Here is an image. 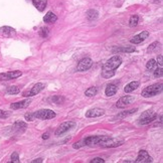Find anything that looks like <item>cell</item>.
<instances>
[{
	"instance_id": "6da1fadb",
	"label": "cell",
	"mask_w": 163,
	"mask_h": 163,
	"mask_svg": "<svg viewBox=\"0 0 163 163\" xmlns=\"http://www.w3.org/2000/svg\"><path fill=\"white\" fill-rule=\"evenodd\" d=\"M122 64V60L118 55H114L110 60H108L103 66L102 69V77L105 79H110L115 76V71Z\"/></svg>"
},
{
	"instance_id": "7a4b0ae2",
	"label": "cell",
	"mask_w": 163,
	"mask_h": 163,
	"mask_svg": "<svg viewBox=\"0 0 163 163\" xmlns=\"http://www.w3.org/2000/svg\"><path fill=\"white\" fill-rule=\"evenodd\" d=\"M124 144V141L123 140H119L116 138H110L108 136H102V138L98 143V145L101 146L103 148H114V147H118V146H121Z\"/></svg>"
},
{
	"instance_id": "3957f363",
	"label": "cell",
	"mask_w": 163,
	"mask_h": 163,
	"mask_svg": "<svg viewBox=\"0 0 163 163\" xmlns=\"http://www.w3.org/2000/svg\"><path fill=\"white\" fill-rule=\"evenodd\" d=\"M162 92V84H154V85L148 86L142 91V96L144 98H151Z\"/></svg>"
},
{
	"instance_id": "277c9868",
	"label": "cell",
	"mask_w": 163,
	"mask_h": 163,
	"mask_svg": "<svg viewBox=\"0 0 163 163\" xmlns=\"http://www.w3.org/2000/svg\"><path fill=\"white\" fill-rule=\"evenodd\" d=\"M156 118H157V114L155 112L152 110H147L144 113H142L141 116L139 117V124L140 125L150 124L154 120H156Z\"/></svg>"
},
{
	"instance_id": "5b68a950",
	"label": "cell",
	"mask_w": 163,
	"mask_h": 163,
	"mask_svg": "<svg viewBox=\"0 0 163 163\" xmlns=\"http://www.w3.org/2000/svg\"><path fill=\"white\" fill-rule=\"evenodd\" d=\"M33 115H34V119L40 120H49L55 117V113L49 109H41V110L33 112Z\"/></svg>"
},
{
	"instance_id": "8992f818",
	"label": "cell",
	"mask_w": 163,
	"mask_h": 163,
	"mask_svg": "<svg viewBox=\"0 0 163 163\" xmlns=\"http://www.w3.org/2000/svg\"><path fill=\"white\" fill-rule=\"evenodd\" d=\"M75 126H76V123L73 122V121L64 122L61 125H60V127L57 129V131H55V135H57V136H61V135L64 134L66 132L70 131L71 129L74 128Z\"/></svg>"
},
{
	"instance_id": "52a82bcc",
	"label": "cell",
	"mask_w": 163,
	"mask_h": 163,
	"mask_svg": "<svg viewBox=\"0 0 163 163\" xmlns=\"http://www.w3.org/2000/svg\"><path fill=\"white\" fill-rule=\"evenodd\" d=\"M92 66H93V61L91 58H83V60L78 64L77 70L79 72H86L91 69Z\"/></svg>"
},
{
	"instance_id": "ba28073f",
	"label": "cell",
	"mask_w": 163,
	"mask_h": 163,
	"mask_svg": "<svg viewBox=\"0 0 163 163\" xmlns=\"http://www.w3.org/2000/svg\"><path fill=\"white\" fill-rule=\"evenodd\" d=\"M134 101H135V98L133 96H124V97L120 98L119 101H118L116 104V106H117V108L123 109V108H126V107L129 105H131Z\"/></svg>"
},
{
	"instance_id": "9c48e42d",
	"label": "cell",
	"mask_w": 163,
	"mask_h": 163,
	"mask_svg": "<svg viewBox=\"0 0 163 163\" xmlns=\"http://www.w3.org/2000/svg\"><path fill=\"white\" fill-rule=\"evenodd\" d=\"M44 87H46V85H44V84H43V83L35 84V85L31 88V90H30V91L24 93L23 96L24 97H32V96H35V95H37L38 93H40L41 91H43V90L44 89Z\"/></svg>"
},
{
	"instance_id": "30bf717a",
	"label": "cell",
	"mask_w": 163,
	"mask_h": 163,
	"mask_svg": "<svg viewBox=\"0 0 163 163\" xmlns=\"http://www.w3.org/2000/svg\"><path fill=\"white\" fill-rule=\"evenodd\" d=\"M22 75L20 71H13V72H7L0 74V81H10L13 79L19 78Z\"/></svg>"
},
{
	"instance_id": "8fae6325",
	"label": "cell",
	"mask_w": 163,
	"mask_h": 163,
	"mask_svg": "<svg viewBox=\"0 0 163 163\" xmlns=\"http://www.w3.org/2000/svg\"><path fill=\"white\" fill-rule=\"evenodd\" d=\"M152 157L149 155V153L146 150H141L138 154V157L135 160V162L137 163H150L152 162Z\"/></svg>"
},
{
	"instance_id": "7c38bea8",
	"label": "cell",
	"mask_w": 163,
	"mask_h": 163,
	"mask_svg": "<svg viewBox=\"0 0 163 163\" xmlns=\"http://www.w3.org/2000/svg\"><path fill=\"white\" fill-rule=\"evenodd\" d=\"M31 103V100L30 99H26L23 101H19V102L13 103L10 105V108L13 109V110H19V109H24L27 108L29 106V104Z\"/></svg>"
},
{
	"instance_id": "4fadbf2b",
	"label": "cell",
	"mask_w": 163,
	"mask_h": 163,
	"mask_svg": "<svg viewBox=\"0 0 163 163\" xmlns=\"http://www.w3.org/2000/svg\"><path fill=\"white\" fill-rule=\"evenodd\" d=\"M105 114V111L103 109L100 108H94V109H90L89 111H87L86 113V117L87 118H97V117H101Z\"/></svg>"
},
{
	"instance_id": "5bb4252c",
	"label": "cell",
	"mask_w": 163,
	"mask_h": 163,
	"mask_svg": "<svg viewBox=\"0 0 163 163\" xmlns=\"http://www.w3.org/2000/svg\"><path fill=\"white\" fill-rule=\"evenodd\" d=\"M148 36H149V31H142L141 33H139V34L135 35L134 37L131 39V43L134 44H139L141 43L142 41H144Z\"/></svg>"
},
{
	"instance_id": "9a60e30c",
	"label": "cell",
	"mask_w": 163,
	"mask_h": 163,
	"mask_svg": "<svg viewBox=\"0 0 163 163\" xmlns=\"http://www.w3.org/2000/svg\"><path fill=\"white\" fill-rule=\"evenodd\" d=\"M26 128H27L26 123L22 122V121H17V122H15L14 124H13L12 131L16 132V133H22V132L26 130Z\"/></svg>"
},
{
	"instance_id": "2e32d148",
	"label": "cell",
	"mask_w": 163,
	"mask_h": 163,
	"mask_svg": "<svg viewBox=\"0 0 163 163\" xmlns=\"http://www.w3.org/2000/svg\"><path fill=\"white\" fill-rule=\"evenodd\" d=\"M102 138V136H90L87 137V138L84 139V142H85V146H94V145H98V143Z\"/></svg>"
},
{
	"instance_id": "e0dca14e",
	"label": "cell",
	"mask_w": 163,
	"mask_h": 163,
	"mask_svg": "<svg viewBox=\"0 0 163 163\" xmlns=\"http://www.w3.org/2000/svg\"><path fill=\"white\" fill-rule=\"evenodd\" d=\"M117 91H118V88L116 85H114V84H109L105 90V94L107 97H112L116 94Z\"/></svg>"
},
{
	"instance_id": "ac0fdd59",
	"label": "cell",
	"mask_w": 163,
	"mask_h": 163,
	"mask_svg": "<svg viewBox=\"0 0 163 163\" xmlns=\"http://www.w3.org/2000/svg\"><path fill=\"white\" fill-rule=\"evenodd\" d=\"M32 4L38 11H43L47 4V0H32Z\"/></svg>"
},
{
	"instance_id": "d6986e66",
	"label": "cell",
	"mask_w": 163,
	"mask_h": 163,
	"mask_svg": "<svg viewBox=\"0 0 163 163\" xmlns=\"http://www.w3.org/2000/svg\"><path fill=\"white\" fill-rule=\"evenodd\" d=\"M57 20H58V16L53 12H52V11H49L46 14V16L43 17V21L46 23H53V22H55Z\"/></svg>"
},
{
	"instance_id": "ffe728a7",
	"label": "cell",
	"mask_w": 163,
	"mask_h": 163,
	"mask_svg": "<svg viewBox=\"0 0 163 163\" xmlns=\"http://www.w3.org/2000/svg\"><path fill=\"white\" fill-rule=\"evenodd\" d=\"M139 85H140V83L138 81L131 82V83H129L128 85H126V87L124 88V91H125V93H131L138 88Z\"/></svg>"
},
{
	"instance_id": "44dd1931",
	"label": "cell",
	"mask_w": 163,
	"mask_h": 163,
	"mask_svg": "<svg viewBox=\"0 0 163 163\" xmlns=\"http://www.w3.org/2000/svg\"><path fill=\"white\" fill-rule=\"evenodd\" d=\"M0 33L5 36H11L15 34V29L9 26H2L0 27Z\"/></svg>"
},
{
	"instance_id": "7402d4cb",
	"label": "cell",
	"mask_w": 163,
	"mask_h": 163,
	"mask_svg": "<svg viewBox=\"0 0 163 163\" xmlns=\"http://www.w3.org/2000/svg\"><path fill=\"white\" fill-rule=\"evenodd\" d=\"M137 111H138V109L135 108V109H131V110H127V111H125V112H122V113L118 114L117 116H115L114 120H116V119H124V118L130 116V115L134 114L135 112H137Z\"/></svg>"
},
{
	"instance_id": "603a6c76",
	"label": "cell",
	"mask_w": 163,
	"mask_h": 163,
	"mask_svg": "<svg viewBox=\"0 0 163 163\" xmlns=\"http://www.w3.org/2000/svg\"><path fill=\"white\" fill-rule=\"evenodd\" d=\"M98 15H99V13H98V11L94 10V9H91L89 10L88 12H87V18L89 19V20H95V19L98 18Z\"/></svg>"
},
{
	"instance_id": "cb8c5ba5",
	"label": "cell",
	"mask_w": 163,
	"mask_h": 163,
	"mask_svg": "<svg viewBox=\"0 0 163 163\" xmlns=\"http://www.w3.org/2000/svg\"><path fill=\"white\" fill-rule=\"evenodd\" d=\"M19 92H20V90H19L18 87H16V86L8 87L6 89V94H8V95H16V94H18Z\"/></svg>"
},
{
	"instance_id": "d4e9b609",
	"label": "cell",
	"mask_w": 163,
	"mask_h": 163,
	"mask_svg": "<svg viewBox=\"0 0 163 163\" xmlns=\"http://www.w3.org/2000/svg\"><path fill=\"white\" fill-rule=\"evenodd\" d=\"M97 93H98V89L96 87H91V88H89L85 92V95L87 97H94L97 95Z\"/></svg>"
},
{
	"instance_id": "484cf974",
	"label": "cell",
	"mask_w": 163,
	"mask_h": 163,
	"mask_svg": "<svg viewBox=\"0 0 163 163\" xmlns=\"http://www.w3.org/2000/svg\"><path fill=\"white\" fill-rule=\"evenodd\" d=\"M135 50L134 47L126 46V47H118V49H114L113 52H133Z\"/></svg>"
},
{
	"instance_id": "4316f807",
	"label": "cell",
	"mask_w": 163,
	"mask_h": 163,
	"mask_svg": "<svg viewBox=\"0 0 163 163\" xmlns=\"http://www.w3.org/2000/svg\"><path fill=\"white\" fill-rule=\"evenodd\" d=\"M138 21H139L138 15H132L130 17V20H129V25H130L131 27H134L138 24Z\"/></svg>"
},
{
	"instance_id": "83f0119b",
	"label": "cell",
	"mask_w": 163,
	"mask_h": 163,
	"mask_svg": "<svg viewBox=\"0 0 163 163\" xmlns=\"http://www.w3.org/2000/svg\"><path fill=\"white\" fill-rule=\"evenodd\" d=\"M159 46H160V43H158V41H155V43H151L150 46H149L148 49H147V52H154V50H156L157 49H159Z\"/></svg>"
},
{
	"instance_id": "f1b7e54d",
	"label": "cell",
	"mask_w": 163,
	"mask_h": 163,
	"mask_svg": "<svg viewBox=\"0 0 163 163\" xmlns=\"http://www.w3.org/2000/svg\"><path fill=\"white\" fill-rule=\"evenodd\" d=\"M155 66H156V61L154 60H150V61H148L147 64H146V69L149 70V71H152L154 67H155Z\"/></svg>"
},
{
	"instance_id": "f546056e",
	"label": "cell",
	"mask_w": 163,
	"mask_h": 163,
	"mask_svg": "<svg viewBox=\"0 0 163 163\" xmlns=\"http://www.w3.org/2000/svg\"><path fill=\"white\" fill-rule=\"evenodd\" d=\"M38 33H39V35H40L43 38H46V36L49 35V29H47L46 27H41V28L39 29Z\"/></svg>"
},
{
	"instance_id": "4dcf8cb0",
	"label": "cell",
	"mask_w": 163,
	"mask_h": 163,
	"mask_svg": "<svg viewBox=\"0 0 163 163\" xmlns=\"http://www.w3.org/2000/svg\"><path fill=\"white\" fill-rule=\"evenodd\" d=\"M162 76H163V69H162V67H157L155 71H154V77H155V78H160V77H162Z\"/></svg>"
},
{
	"instance_id": "1f68e13d",
	"label": "cell",
	"mask_w": 163,
	"mask_h": 163,
	"mask_svg": "<svg viewBox=\"0 0 163 163\" xmlns=\"http://www.w3.org/2000/svg\"><path fill=\"white\" fill-rule=\"evenodd\" d=\"M11 162L13 163H19V155L17 152H13L11 154Z\"/></svg>"
},
{
	"instance_id": "d6a6232c",
	"label": "cell",
	"mask_w": 163,
	"mask_h": 163,
	"mask_svg": "<svg viewBox=\"0 0 163 163\" xmlns=\"http://www.w3.org/2000/svg\"><path fill=\"white\" fill-rule=\"evenodd\" d=\"M24 118L26 121H28V122H32V121H34V115H33V112L32 113H27L24 115Z\"/></svg>"
},
{
	"instance_id": "836d02e7",
	"label": "cell",
	"mask_w": 163,
	"mask_h": 163,
	"mask_svg": "<svg viewBox=\"0 0 163 163\" xmlns=\"http://www.w3.org/2000/svg\"><path fill=\"white\" fill-rule=\"evenodd\" d=\"M9 112L3 111V110H0V119H6V118L9 117Z\"/></svg>"
},
{
	"instance_id": "e575fe53",
	"label": "cell",
	"mask_w": 163,
	"mask_h": 163,
	"mask_svg": "<svg viewBox=\"0 0 163 163\" xmlns=\"http://www.w3.org/2000/svg\"><path fill=\"white\" fill-rule=\"evenodd\" d=\"M104 162H105V160L103 158H100V157H96V158L92 159L90 161V163H104Z\"/></svg>"
},
{
	"instance_id": "d590c367",
	"label": "cell",
	"mask_w": 163,
	"mask_h": 163,
	"mask_svg": "<svg viewBox=\"0 0 163 163\" xmlns=\"http://www.w3.org/2000/svg\"><path fill=\"white\" fill-rule=\"evenodd\" d=\"M82 146H85V142H84V139L82 140V141H80V142H77V143H75V144H74V146H73V147H74L75 149H79V148H81Z\"/></svg>"
},
{
	"instance_id": "8d00e7d4",
	"label": "cell",
	"mask_w": 163,
	"mask_h": 163,
	"mask_svg": "<svg viewBox=\"0 0 163 163\" xmlns=\"http://www.w3.org/2000/svg\"><path fill=\"white\" fill-rule=\"evenodd\" d=\"M49 101H52V103H57L58 104L61 101V97H58V96H53L52 98H50Z\"/></svg>"
},
{
	"instance_id": "74e56055",
	"label": "cell",
	"mask_w": 163,
	"mask_h": 163,
	"mask_svg": "<svg viewBox=\"0 0 163 163\" xmlns=\"http://www.w3.org/2000/svg\"><path fill=\"white\" fill-rule=\"evenodd\" d=\"M157 63L160 67L163 66V61H162V55H159L158 57H157Z\"/></svg>"
},
{
	"instance_id": "f35d334b",
	"label": "cell",
	"mask_w": 163,
	"mask_h": 163,
	"mask_svg": "<svg viewBox=\"0 0 163 163\" xmlns=\"http://www.w3.org/2000/svg\"><path fill=\"white\" fill-rule=\"evenodd\" d=\"M43 158H37V159H34V160H32L31 163H36V162H43Z\"/></svg>"
},
{
	"instance_id": "ab89813d",
	"label": "cell",
	"mask_w": 163,
	"mask_h": 163,
	"mask_svg": "<svg viewBox=\"0 0 163 163\" xmlns=\"http://www.w3.org/2000/svg\"><path fill=\"white\" fill-rule=\"evenodd\" d=\"M49 133H44L43 135V139H49Z\"/></svg>"
}]
</instances>
